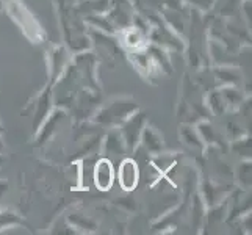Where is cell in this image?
<instances>
[{
  "mask_svg": "<svg viewBox=\"0 0 252 235\" xmlns=\"http://www.w3.org/2000/svg\"><path fill=\"white\" fill-rule=\"evenodd\" d=\"M94 180H95V185L97 188L107 191L111 184H113V168H111V163L108 160H102L99 162L97 168H95L94 172Z\"/></svg>",
  "mask_w": 252,
  "mask_h": 235,
  "instance_id": "obj_1",
  "label": "cell"
},
{
  "mask_svg": "<svg viewBox=\"0 0 252 235\" xmlns=\"http://www.w3.org/2000/svg\"><path fill=\"white\" fill-rule=\"evenodd\" d=\"M119 180L121 185L126 190H133L136 182H138V168L133 160H126L121 165V171H119Z\"/></svg>",
  "mask_w": 252,
  "mask_h": 235,
  "instance_id": "obj_2",
  "label": "cell"
}]
</instances>
